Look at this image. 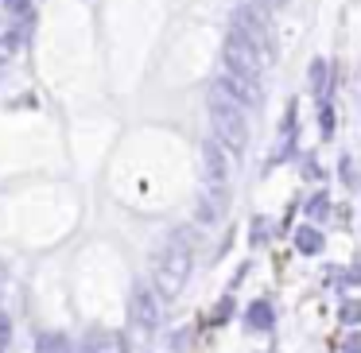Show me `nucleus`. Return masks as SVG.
<instances>
[{
	"label": "nucleus",
	"instance_id": "1",
	"mask_svg": "<svg viewBox=\"0 0 361 353\" xmlns=\"http://www.w3.org/2000/svg\"><path fill=\"white\" fill-rule=\"evenodd\" d=\"M206 105H210L214 140H218L226 151H233V156L241 159L245 144H249V120H245V105H237L233 94H229L221 82H214V86H210V97H206Z\"/></svg>",
	"mask_w": 361,
	"mask_h": 353
},
{
	"label": "nucleus",
	"instance_id": "2",
	"mask_svg": "<svg viewBox=\"0 0 361 353\" xmlns=\"http://www.w3.org/2000/svg\"><path fill=\"white\" fill-rule=\"evenodd\" d=\"M190 244L187 237H175V241H167L164 249L156 252V260H152V280H156V291L164 299H175L183 287H187V275H190Z\"/></svg>",
	"mask_w": 361,
	"mask_h": 353
},
{
	"label": "nucleus",
	"instance_id": "3",
	"mask_svg": "<svg viewBox=\"0 0 361 353\" xmlns=\"http://www.w3.org/2000/svg\"><path fill=\"white\" fill-rule=\"evenodd\" d=\"M233 35L241 43H249V47L257 51L268 66H272V58H276V35H272L268 16L257 8V4H241V8H233Z\"/></svg>",
	"mask_w": 361,
	"mask_h": 353
},
{
	"label": "nucleus",
	"instance_id": "4",
	"mask_svg": "<svg viewBox=\"0 0 361 353\" xmlns=\"http://www.w3.org/2000/svg\"><path fill=\"white\" fill-rule=\"evenodd\" d=\"M202 163H206V194L214 198H229V182L237 175V156L226 151L218 140L202 144Z\"/></svg>",
	"mask_w": 361,
	"mask_h": 353
},
{
	"label": "nucleus",
	"instance_id": "5",
	"mask_svg": "<svg viewBox=\"0 0 361 353\" xmlns=\"http://www.w3.org/2000/svg\"><path fill=\"white\" fill-rule=\"evenodd\" d=\"M218 82L233 94L237 105H260V78H252V74L237 70V66H229V63H221V78Z\"/></svg>",
	"mask_w": 361,
	"mask_h": 353
},
{
	"label": "nucleus",
	"instance_id": "6",
	"mask_svg": "<svg viewBox=\"0 0 361 353\" xmlns=\"http://www.w3.org/2000/svg\"><path fill=\"white\" fill-rule=\"evenodd\" d=\"M128 318H133V326L140 330V334H152L159 322V311H156V295H152L148 287H136L133 299H128Z\"/></svg>",
	"mask_w": 361,
	"mask_h": 353
},
{
	"label": "nucleus",
	"instance_id": "7",
	"mask_svg": "<svg viewBox=\"0 0 361 353\" xmlns=\"http://www.w3.org/2000/svg\"><path fill=\"white\" fill-rule=\"evenodd\" d=\"M226 63L229 66H237V70H245V74H252V78H260V70H264V58L257 55V51L249 47V43H241L233 32H229V39H226Z\"/></svg>",
	"mask_w": 361,
	"mask_h": 353
},
{
	"label": "nucleus",
	"instance_id": "8",
	"mask_svg": "<svg viewBox=\"0 0 361 353\" xmlns=\"http://www.w3.org/2000/svg\"><path fill=\"white\" fill-rule=\"evenodd\" d=\"M82 353H128L125 337L113 334V330H94V334L82 342Z\"/></svg>",
	"mask_w": 361,
	"mask_h": 353
},
{
	"label": "nucleus",
	"instance_id": "9",
	"mask_svg": "<svg viewBox=\"0 0 361 353\" xmlns=\"http://www.w3.org/2000/svg\"><path fill=\"white\" fill-rule=\"evenodd\" d=\"M295 244H299L303 252H319V249H322V237L314 233V229H299V233H295Z\"/></svg>",
	"mask_w": 361,
	"mask_h": 353
},
{
	"label": "nucleus",
	"instance_id": "10",
	"mask_svg": "<svg viewBox=\"0 0 361 353\" xmlns=\"http://www.w3.org/2000/svg\"><path fill=\"white\" fill-rule=\"evenodd\" d=\"M39 353H66V337L63 334H43L39 337Z\"/></svg>",
	"mask_w": 361,
	"mask_h": 353
},
{
	"label": "nucleus",
	"instance_id": "11",
	"mask_svg": "<svg viewBox=\"0 0 361 353\" xmlns=\"http://www.w3.org/2000/svg\"><path fill=\"white\" fill-rule=\"evenodd\" d=\"M16 39H20V35L12 32L8 24H0V58H8L12 51H16Z\"/></svg>",
	"mask_w": 361,
	"mask_h": 353
},
{
	"label": "nucleus",
	"instance_id": "12",
	"mask_svg": "<svg viewBox=\"0 0 361 353\" xmlns=\"http://www.w3.org/2000/svg\"><path fill=\"white\" fill-rule=\"evenodd\" d=\"M268 322H272V311H268V306H264V303H257V306H252V311H249V326H257V330H264V326H268Z\"/></svg>",
	"mask_w": 361,
	"mask_h": 353
},
{
	"label": "nucleus",
	"instance_id": "13",
	"mask_svg": "<svg viewBox=\"0 0 361 353\" xmlns=\"http://www.w3.org/2000/svg\"><path fill=\"white\" fill-rule=\"evenodd\" d=\"M8 342H12V322H8V314H0V353L8 349Z\"/></svg>",
	"mask_w": 361,
	"mask_h": 353
},
{
	"label": "nucleus",
	"instance_id": "14",
	"mask_svg": "<svg viewBox=\"0 0 361 353\" xmlns=\"http://www.w3.org/2000/svg\"><path fill=\"white\" fill-rule=\"evenodd\" d=\"M8 8H12V12H24V8H27V0H8Z\"/></svg>",
	"mask_w": 361,
	"mask_h": 353
}]
</instances>
